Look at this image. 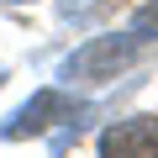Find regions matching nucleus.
I'll return each instance as SVG.
<instances>
[{
    "label": "nucleus",
    "instance_id": "f257e3e1",
    "mask_svg": "<svg viewBox=\"0 0 158 158\" xmlns=\"http://www.w3.org/2000/svg\"><path fill=\"white\" fill-rule=\"evenodd\" d=\"M137 37L132 32H121V37H90L79 53H69L63 58V79L74 85V79H90V85H106V79H116L132 58H137Z\"/></svg>",
    "mask_w": 158,
    "mask_h": 158
},
{
    "label": "nucleus",
    "instance_id": "f03ea898",
    "mask_svg": "<svg viewBox=\"0 0 158 158\" xmlns=\"http://www.w3.org/2000/svg\"><path fill=\"white\" fill-rule=\"evenodd\" d=\"M74 116H79V106H74V100H69L63 90H37V95H32V100H27L21 111H16L11 121H6V137L16 142V137L48 132L53 121H74Z\"/></svg>",
    "mask_w": 158,
    "mask_h": 158
},
{
    "label": "nucleus",
    "instance_id": "7ed1b4c3",
    "mask_svg": "<svg viewBox=\"0 0 158 158\" xmlns=\"http://www.w3.org/2000/svg\"><path fill=\"white\" fill-rule=\"evenodd\" d=\"M100 158H158V116H127L100 132Z\"/></svg>",
    "mask_w": 158,
    "mask_h": 158
},
{
    "label": "nucleus",
    "instance_id": "20e7f679",
    "mask_svg": "<svg viewBox=\"0 0 158 158\" xmlns=\"http://www.w3.org/2000/svg\"><path fill=\"white\" fill-rule=\"evenodd\" d=\"M132 37H137V42H153V37H158V0L137 11V21H132Z\"/></svg>",
    "mask_w": 158,
    "mask_h": 158
},
{
    "label": "nucleus",
    "instance_id": "39448f33",
    "mask_svg": "<svg viewBox=\"0 0 158 158\" xmlns=\"http://www.w3.org/2000/svg\"><path fill=\"white\" fill-rule=\"evenodd\" d=\"M6 6H21V0H6Z\"/></svg>",
    "mask_w": 158,
    "mask_h": 158
},
{
    "label": "nucleus",
    "instance_id": "423d86ee",
    "mask_svg": "<svg viewBox=\"0 0 158 158\" xmlns=\"http://www.w3.org/2000/svg\"><path fill=\"white\" fill-rule=\"evenodd\" d=\"M0 85H6V74H0Z\"/></svg>",
    "mask_w": 158,
    "mask_h": 158
}]
</instances>
